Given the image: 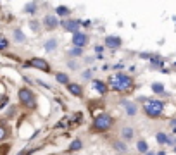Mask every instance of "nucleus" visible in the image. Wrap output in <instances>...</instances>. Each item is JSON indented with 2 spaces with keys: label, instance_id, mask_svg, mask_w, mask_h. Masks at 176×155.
Here are the masks:
<instances>
[{
  "label": "nucleus",
  "instance_id": "4468645a",
  "mask_svg": "<svg viewBox=\"0 0 176 155\" xmlns=\"http://www.w3.org/2000/svg\"><path fill=\"white\" fill-rule=\"evenodd\" d=\"M123 105L126 107V112L130 114V116H133V114L137 112V107H135V103H131V102H124Z\"/></svg>",
  "mask_w": 176,
  "mask_h": 155
},
{
  "label": "nucleus",
  "instance_id": "2eb2a0df",
  "mask_svg": "<svg viewBox=\"0 0 176 155\" xmlns=\"http://www.w3.org/2000/svg\"><path fill=\"white\" fill-rule=\"evenodd\" d=\"M81 146H83V141H81V140H74V141L71 143L69 150H71V152H76V150H79Z\"/></svg>",
  "mask_w": 176,
  "mask_h": 155
},
{
  "label": "nucleus",
  "instance_id": "6ab92c4d",
  "mask_svg": "<svg viewBox=\"0 0 176 155\" xmlns=\"http://www.w3.org/2000/svg\"><path fill=\"white\" fill-rule=\"evenodd\" d=\"M57 14L59 16H67V14H69V9L64 7V5H61V7H57Z\"/></svg>",
  "mask_w": 176,
  "mask_h": 155
},
{
  "label": "nucleus",
  "instance_id": "9b49d317",
  "mask_svg": "<svg viewBox=\"0 0 176 155\" xmlns=\"http://www.w3.org/2000/svg\"><path fill=\"white\" fill-rule=\"evenodd\" d=\"M93 88H95V90H97L98 93H102V95L107 93V86L104 85L102 81H93Z\"/></svg>",
  "mask_w": 176,
  "mask_h": 155
},
{
  "label": "nucleus",
  "instance_id": "7ed1b4c3",
  "mask_svg": "<svg viewBox=\"0 0 176 155\" xmlns=\"http://www.w3.org/2000/svg\"><path fill=\"white\" fill-rule=\"evenodd\" d=\"M112 124H114L112 117L107 116V114H102V116L95 117V121H93V129H95V131H107V129H110Z\"/></svg>",
  "mask_w": 176,
  "mask_h": 155
},
{
  "label": "nucleus",
  "instance_id": "0eeeda50",
  "mask_svg": "<svg viewBox=\"0 0 176 155\" xmlns=\"http://www.w3.org/2000/svg\"><path fill=\"white\" fill-rule=\"evenodd\" d=\"M43 22H45V28H49V30H54V28L59 24V21H57V17L55 16H45Z\"/></svg>",
  "mask_w": 176,
  "mask_h": 155
},
{
  "label": "nucleus",
  "instance_id": "a211bd4d",
  "mask_svg": "<svg viewBox=\"0 0 176 155\" xmlns=\"http://www.w3.org/2000/svg\"><path fill=\"white\" fill-rule=\"evenodd\" d=\"M152 90H154L155 93H164V86L161 85V83H154V85H152Z\"/></svg>",
  "mask_w": 176,
  "mask_h": 155
},
{
  "label": "nucleus",
  "instance_id": "aec40b11",
  "mask_svg": "<svg viewBox=\"0 0 176 155\" xmlns=\"http://www.w3.org/2000/svg\"><path fill=\"white\" fill-rule=\"evenodd\" d=\"M5 138H7V128L4 124H0V141L5 140Z\"/></svg>",
  "mask_w": 176,
  "mask_h": 155
},
{
  "label": "nucleus",
  "instance_id": "5701e85b",
  "mask_svg": "<svg viewBox=\"0 0 176 155\" xmlns=\"http://www.w3.org/2000/svg\"><path fill=\"white\" fill-rule=\"evenodd\" d=\"M14 34H16V40H18V42H22V40H24V36H22V33L19 30L14 31Z\"/></svg>",
  "mask_w": 176,
  "mask_h": 155
},
{
  "label": "nucleus",
  "instance_id": "423d86ee",
  "mask_svg": "<svg viewBox=\"0 0 176 155\" xmlns=\"http://www.w3.org/2000/svg\"><path fill=\"white\" fill-rule=\"evenodd\" d=\"M73 43H74V47L83 48L85 45L88 43V34H85V33H74V36H73Z\"/></svg>",
  "mask_w": 176,
  "mask_h": 155
},
{
  "label": "nucleus",
  "instance_id": "9d476101",
  "mask_svg": "<svg viewBox=\"0 0 176 155\" xmlns=\"http://www.w3.org/2000/svg\"><path fill=\"white\" fill-rule=\"evenodd\" d=\"M79 24H81V21H64L62 22V26H64L67 31H76L79 28Z\"/></svg>",
  "mask_w": 176,
  "mask_h": 155
},
{
  "label": "nucleus",
  "instance_id": "f257e3e1",
  "mask_svg": "<svg viewBox=\"0 0 176 155\" xmlns=\"http://www.w3.org/2000/svg\"><path fill=\"white\" fill-rule=\"evenodd\" d=\"M110 88L121 91V93H126L133 88V79L126 74H116L112 79H110Z\"/></svg>",
  "mask_w": 176,
  "mask_h": 155
},
{
  "label": "nucleus",
  "instance_id": "6e6552de",
  "mask_svg": "<svg viewBox=\"0 0 176 155\" xmlns=\"http://www.w3.org/2000/svg\"><path fill=\"white\" fill-rule=\"evenodd\" d=\"M106 45L110 48H118V47H121V38H118V36H107Z\"/></svg>",
  "mask_w": 176,
  "mask_h": 155
},
{
  "label": "nucleus",
  "instance_id": "39448f33",
  "mask_svg": "<svg viewBox=\"0 0 176 155\" xmlns=\"http://www.w3.org/2000/svg\"><path fill=\"white\" fill-rule=\"evenodd\" d=\"M26 66H33V67L40 69V71H43V73H49L50 71V66L47 64V60L38 59V57H35V59H31L30 62H26Z\"/></svg>",
  "mask_w": 176,
  "mask_h": 155
},
{
  "label": "nucleus",
  "instance_id": "412c9836",
  "mask_svg": "<svg viewBox=\"0 0 176 155\" xmlns=\"http://www.w3.org/2000/svg\"><path fill=\"white\" fill-rule=\"evenodd\" d=\"M157 141H159V143H166V141H167L166 134H164V133H157Z\"/></svg>",
  "mask_w": 176,
  "mask_h": 155
},
{
  "label": "nucleus",
  "instance_id": "1a4fd4ad",
  "mask_svg": "<svg viewBox=\"0 0 176 155\" xmlns=\"http://www.w3.org/2000/svg\"><path fill=\"white\" fill-rule=\"evenodd\" d=\"M67 90H69L71 93L74 95V97H81V95H83V90H81V86L76 85V83H69V85H67Z\"/></svg>",
  "mask_w": 176,
  "mask_h": 155
},
{
  "label": "nucleus",
  "instance_id": "dca6fc26",
  "mask_svg": "<svg viewBox=\"0 0 176 155\" xmlns=\"http://www.w3.org/2000/svg\"><path fill=\"white\" fill-rule=\"evenodd\" d=\"M137 148H138V152H142V153H147V152H149V145H147L143 140H142V141H138Z\"/></svg>",
  "mask_w": 176,
  "mask_h": 155
},
{
  "label": "nucleus",
  "instance_id": "f3484780",
  "mask_svg": "<svg viewBox=\"0 0 176 155\" xmlns=\"http://www.w3.org/2000/svg\"><path fill=\"white\" fill-rule=\"evenodd\" d=\"M57 47V42H55V40H49V42L45 43V48H47V50H54V48Z\"/></svg>",
  "mask_w": 176,
  "mask_h": 155
},
{
  "label": "nucleus",
  "instance_id": "a878e982",
  "mask_svg": "<svg viewBox=\"0 0 176 155\" xmlns=\"http://www.w3.org/2000/svg\"><path fill=\"white\" fill-rule=\"evenodd\" d=\"M71 55H81V48L74 47L73 50H71Z\"/></svg>",
  "mask_w": 176,
  "mask_h": 155
},
{
  "label": "nucleus",
  "instance_id": "20e7f679",
  "mask_svg": "<svg viewBox=\"0 0 176 155\" xmlns=\"http://www.w3.org/2000/svg\"><path fill=\"white\" fill-rule=\"evenodd\" d=\"M19 100L26 107H35V95H33V91L28 90V88H21L19 90Z\"/></svg>",
  "mask_w": 176,
  "mask_h": 155
},
{
  "label": "nucleus",
  "instance_id": "cd10ccee",
  "mask_svg": "<svg viewBox=\"0 0 176 155\" xmlns=\"http://www.w3.org/2000/svg\"><path fill=\"white\" fill-rule=\"evenodd\" d=\"M147 155H155V153H150V152H147Z\"/></svg>",
  "mask_w": 176,
  "mask_h": 155
},
{
  "label": "nucleus",
  "instance_id": "b1692460",
  "mask_svg": "<svg viewBox=\"0 0 176 155\" xmlns=\"http://www.w3.org/2000/svg\"><path fill=\"white\" fill-rule=\"evenodd\" d=\"M0 48H2V50L7 48V40H5L4 36H0Z\"/></svg>",
  "mask_w": 176,
  "mask_h": 155
},
{
  "label": "nucleus",
  "instance_id": "ddd939ff",
  "mask_svg": "<svg viewBox=\"0 0 176 155\" xmlns=\"http://www.w3.org/2000/svg\"><path fill=\"white\" fill-rule=\"evenodd\" d=\"M55 78H57V81L62 83V85H69V78H67V74L64 73H57L55 74Z\"/></svg>",
  "mask_w": 176,
  "mask_h": 155
},
{
  "label": "nucleus",
  "instance_id": "bb28decb",
  "mask_svg": "<svg viewBox=\"0 0 176 155\" xmlns=\"http://www.w3.org/2000/svg\"><path fill=\"white\" fill-rule=\"evenodd\" d=\"M9 146H10V145H4V150H2V153H0V155H7V152H9Z\"/></svg>",
  "mask_w": 176,
  "mask_h": 155
},
{
  "label": "nucleus",
  "instance_id": "4be33fe9",
  "mask_svg": "<svg viewBox=\"0 0 176 155\" xmlns=\"http://www.w3.org/2000/svg\"><path fill=\"white\" fill-rule=\"evenodd\" d=\"M114 146H116V148H118L119 152H126V145H124V143H119V141H118V143H116Z\"/></svg>",
  "mask_w": 176,
  "mask_h": 155
},
{
  "label": "nucleus",
  "instance_id": "393cba45",
  "mask_svg": "<svg viewBox=\"0 0 176 155\" xmlns=\"http://www.w3.org/2000/svg\"><path fill=\"white\" fill-rule=\"evenodd\" d=\"M36 4H28L26 5V10H28V12H35V10H36Z\"/></svg>",
  "mask_w": 176,
  "mask_h": 155
},
{
  "label": "nucleus",
  "instance_id": "f03ea898",
  "mask_svg": "<svg viewBox=\"0 0 176 155\" xmlns=\"http://www.w3.org/2000/svg\"><path fill=\"white\" fill-rule=\"evenodd\" d=\"M143 109H145L147 116L159 117L161 116V112H162V109H164V103L159 102V100H147L145 105H143Z\"/></svg>",
  "mask_w": 176,
  "mask_h": 155
},
{
  "label": "nucleus",
  "instance_id": "f8f14e48",
  "mask_svg": "<svg viewBox=\"0 0 176 155\" xmlns=\"http://www.w3.org/2000/svg\"><path fill=\"white\" fill-rule=\"evenodd\" d=\"M133 128H123V131H121V134H123V138L124 140H131L133 138Z\"/></svg>",
  "mask_w": 176,
  "mask_h": 155
}]
</instances>
